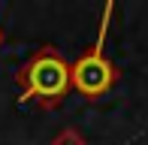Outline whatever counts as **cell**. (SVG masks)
<instances>
[{"label": "cell", "mask_w": 148, "mask_h": 145, "mask_svg": "<svg viewBox=\"0 0 148 145\" xmlns=\"http://www.w3.org/2000/svg\"><path fill=\"white\" fill-rule=\"evenodd\" d=\"M15 85L21 91V103H36L42 109H55V106H60V100L73 88L70 64L64 61V55L55 45H42L18 70Z\"/></svg>", "instance_id": "6da1fadb"}, {"label": "cell", "mask_w": 148, "mask_h": 145, "mask_svg": "<svg viewBox=\"0 0 148 145\" xmlns=\"http://www.w3.org/2000/svg\"><path fill=\"white\" fill-rule=\"evenodd\" d=\"M103 30H106V21H103ZM103 30H100V39H97V42H94L91 49H88V51H85V55L70 67L73 88H76L79 94H85L88 100H94V97H103L106 91L115 85V67L106 61L103 45H100V42H103Z\"/></svg>", "instance_id": "7a4b0ae2"}, {"label": "cell", "mask_w": 148, "mask_h": 145, "mask_svg": "<svg viewBox=\"0 0 148 145\" xmlns=\"http://www.w3.org/2000/svg\"><path fill=\"white\" fill-rule=\"evenodd\" d=\"M51 145H88V142H85V136L79 133L76 127H64L55 139H51Z\"/></svg>", "instance_id": "3957f363"}, {"label": "cell", "mask_w": 148, "mask_h": 145, "mask_svg": "<svg viewBox=\"0 0 148 145\" xmlns=\"http://www.w3.org/2000/svg\"><path fill=\"white\" fill-rule=\"evenodd\" d=\"M3 39H6V34H3V27H0V45H3Z\"/></svg>", "instance_id": "277c9868"}]
</instances>
